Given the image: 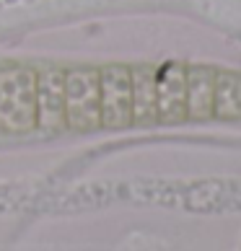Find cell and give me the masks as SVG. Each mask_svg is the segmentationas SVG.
<instances>
[{
    "mask_svg": "<svg viewBox=\"0 0 241 251\" xmlns=\"http://www.w3.org/2000/svg\"><path fill=\"white\" fill-rule=\"evenodd\" d=\"M36 129V68H0V132L26 135Z\"/></svg>",
    "mask_w": 241,
    "mask_h": 251,
    "instance_id": "cell-1",
    "label": "cell"
},
{
    "mask_svg": "<svg viewBox=\"0 0 241 251\" xmlns=\"http://www.w3.org/2000/svg\"><path fill=\"white\" fill-rule=\"evenodd\" d=\"M99 68L78 65L65 68V122L76 132H94L101 127Z\"/></svg>",
    "mask_w": 241,
    "mask_h": 251,
    "instance_id": "cell-2",
    "label": "cell"
},
{
    "mask_svg": "<svg viewBox=\"0 0 241 251\" xmlns=\"http://www.w3.org/2000/svg\"><path fill=\"white\" fill-rule=\"evenodd\" d=\"M99 106L101 127L125 129L133 127V78L130 65L112 62L99 68Z\"/></svg>",
    "mask_w": 241,
    "mask_h": 251,
    "instance_id": "cell-3",
    "label": "cell"
},
{
    "mask_svg": "<svg viewBox=\"0 0 241 251\" xmlns=\"http://www.w3.org/2000/svg\"><path fill=\"white\" fill-rule=\"evenodd\" d=\"M36 129L57 135L68 129L65 122V68H36Z\"/></svg>",
    "mask_w": 241,
    "mask_h": 251,
    "instance_id": "cell-4",
    "label": "cell"
},
{
    "mask_svg": "<svg viewBox=\"0 0 241 251\" xmlns=\"http://www.w3.org/2000/svg\"><path fill=\"white\" fill-rule=\"evenodd\" d=\"M156 109L161 125L187 122V65L166 62L159 65L156 75Z\"/></svg>",
    "mask_w": 241,
    "mask_h": 251,
    "instance_id": "cell-5",
    "label": "cell"
},
{
    "mask_svg": "<svg viewBox=\"0 0 241 251\" xmlns=\"http://www.w3.org/2000/svg\"><path fill=\"white\" fill-rule=\"evenodd\" d=\"M215 68L187 65V122H208L215 106Z\"/></svg>",
    "mask_w": 241,
    "mask_h": 251,
    "instance_id": "cell-6",
    "label": "cell"
},
{
    "mask_svg": "<svg viewBox=\"0 0 241 251\" xmlns=\"http://www.w3.org/2000/svg\"><path fill=\"white\" fill-rule=\"evenodd\" d=\"M156 75L159 65H133V125L153 127L159 125V109H156Z\"/></svg>",
    "mask_w": 241,
    "mask_h": 251,
    "instance_id": "cell-7",
    "label": "cell"
},
{
    "mask_svg": "<svg viewBox=\"0 0 241 251\" xmlns=\"http://www.w3.org/2000/svg\"><path fill=\"white\" fill-rule=\"evenodd\" d=\"M213 119H220V122H239L241 119V73H236V70L215 73Z\"/></svg>",
    "mask_w": 241,
    "mask_h": 251,
    "instance_id": "cell-8",
    "label": "cell"
}]
</instances>
